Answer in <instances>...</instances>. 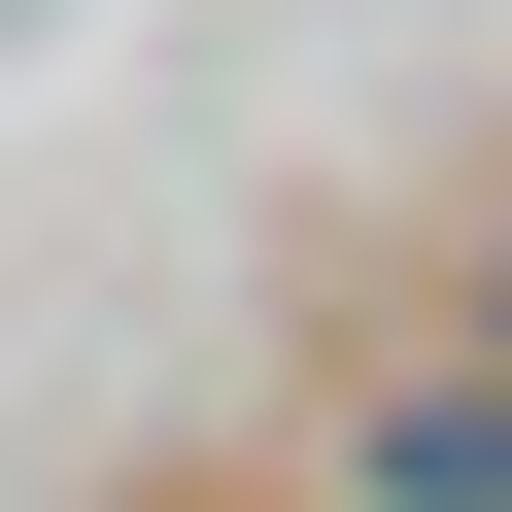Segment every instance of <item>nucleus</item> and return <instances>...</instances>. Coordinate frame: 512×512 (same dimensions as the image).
Wrapping results in <instances>:
<instances>
[{
    "instance_id": "f257e3e1",
    "label": "nucleus",
    "mask_w": 512,
    "mask_h": 512,
    "mask_svg": "<svg viewBox=\"0 0 512 512\" xmlns=\"http://www.w3.org/2000/svg\"><path fill=\"white\" fill-rule=\"evenodd\" d=\"M342 512H512V342H444V376H376L342 444H308Z\"/></svg>"
},
{
    "instance_id": "f03ea898",
    "label": "nucleus",
    "mask_w": 512,
    "mask_h": 512,
    "mask_svg": "<svg viewBox=\"0 0 512 512\" xmlns=\"http://www.w3.org/2000/svg\"><path fill=\"white\" fill-rule=\"evenodd\" d=\"M478 342H512V239H478Z\"/></svg>"
}]
</instances>
